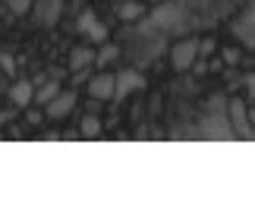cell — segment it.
<instances>
[{"label": "cell", "mask_w": 255, "mask_h": 208, "mask_svg": "<svg viewBox=\"0 0 255 208\" xmlns=\"http://www.w3.org/2000/svg\"><path fill=\"white\" fill-rule=\"evenodd\" d=\"M142 16H145V6L135 3V0H126V3L120 6V19H123V22H139Z\"/></svg>", "instance_id": "obj_12"}, {"label": "cell", "mask_w": 255, "mask_h": 208, "mask_svg": "<svg viewBox=\"0 0 255 208\" xmlns=\"http://www.w3.org/2000/svg\"><path fill=\"white\" fill-rule=\"evenodd\" d=\"M195 57H199V38H183V41H176L173 44V51H170V63L176 73H186L192 63H195Z\"/></svg>", "instance_id": "obj_1"}, {"label": "cell", "mask_w": 255, "mask_h": 208, "mask_svg": "<svg viewBox=\"0 0 255 208\" xmlns=\"http://www.w3.org/2000/svg\"><path fill=\"white\" fill-rule=\"evenodd\" d=\"M88 95L95 101H111L114 98V73H98L95 79H88Z\"/></svg>", "instance_id": "obj_8"}, {"label": "cell", "mask_w": 255, "mask_h": 208, "mask_svg": "<svg viewBox=\"0 0 255 208\" xmlns=\"http://www.w3.org/2000/svg\"><path fill=\"white\" fill-rule=\"evenodd\" d=\"M230 32L237 35V41L243 47H249L252 51V44H255V16H252V6L249 9H243V13L230 22Z\"/></svg>", "instance_id": "obj_4"}, {"label": "cell", "mask_w": 255, "mask_h": 208, "mask_svg": "<svg viewBox=\"0 0 255 208\" xmlns=\"http://www.w3.org/2000/svg\"><path fill=\"white\" fill-rule=\"evenodd\" d=\"M221 57H224L227 63H240V51H224Z\"/></svg>", "instance_id": "obj_18"}, {"label": "cell", "mask_w": 255, "mask_h": 208, "mask_svg": "<svg viewBox=\"0 0 255 208\" xmlns=\"http://www.w3.org/2000/svg\"><path fill=\"white\" fill-rule=\"evenodd\" d=\"M117 57H120V47H117V44H107V41H104L101 54H95V63H98V66H107V63H114Z\"/></svg>", "instance_id": "obj_13"}, {"label": "cell", "mask_w": 255, "mask_h": 208, "mask_svg": "<svg viewBox=\"0 0 255 208\" xmlns=\"http://www.w3.org/2000/svg\"><path fill=\"white\" fill-rule=\"evenodd\" d=\"M0 69H3V73H9V76L16 73V66H13V57H9V54H0Z\"/></svg>", "instance_id": "obj_17"}, {"label": "cell", "mask_w": 255, "mask_h": 208, "mask_svg": "<svg viewBox=\"0 0 255 208\" xmlns=\"http://www.w3.org/2000/svg\"><path fill=\"white\" fill-rule=\"evenodd\" d=\"M3 3H6L9 9H13L16 16H25L28 9H32V0H3Z\"/></svg>", "instance_id": "obj_15"}, {"label": "cell", "mask_w": 255, "mask_h": 208, "mask_svg": "<svg viewBox=\"0 0 255 208\" xmlns=\"http://www.w3.org/2000/svg\"><path fill=\"white\" fill-rule=\"evenodd\" d=\"M79 32L88 35V38H92V41H98V44H104V41H107V35H111L104 22H98V16L92 13V9H85V13L79 16Z\"/></svg>", "instance_id": "obj_7"}, {"label": "cell", "mask_w": 255, "mask_h": 208, "mask_svg": "<svg viewBox=\"0 0 255 208\" xmlns=\"http://www.w3.org/2000/svg\"><path fill=\"white\" fill-rule=\"evenodd\" d=\"M82 136L85 139H98V136H101V120H98L95 114H88L82 120Z\"/></svg>", "instance_id": "obj_14"}, {"label": "cell", "mask_w": 255, "mask_h": 208, "mask_svg": "<svg viewBox=\"0 0 255 208\" xmlns=\"http://www.w3.org/2000/svg\"><path fill=\"white\" fill-rule=\"evenodd\" d=\"M142 85H145V76L139 73V69H123V73L114 76V98H117V101H123L126 95L139 92Z\"/></svg>", "instance_id": "obj_3"}, {"label": "cell", "mask_w": 255, "mask_h": 208, "mask_svg": "<svg viewBox=\"0 0 255 208\" xmlns=\"http://www.w3.org/2000/svg\"><path fill=\"white\" fill-rule=\"evenodd\" d=\"M32 16L38 25L54 28L63 16V0H32Z\"/></svg>", "instance_id": "obj_2"}, {"label": "cell", "mask_w": 255, "mask_h": 208, "mask_svg": "<svg viewBox=\"0 0 255 208\" xmlns=\"http://www.w3.org/2000/svg\"><path fill=\"white\" fill-rule=\"evenodd\" d=\"M76 107V92H57L51 101L44 104V111H47V117H51V120H63L66 114H70Z\"/></svg>", "instance_id": "obj_6"}, {"label": "cell", "mask_w": 255, "mask_h": 208, "mask_svg": "<svg viewBox=\"0 0 255 208\" xmlns=\"http://www.w3.org/2000/svg\"><path fill=\"white\" fill-rule=\"evenodd\" d=\"M218 51V44H214V38H205V41H199V57H208Z\"/></svg>", "instance_id": "obj_16"}, {"label": "cell", "mask_w": 255, "mask_h": 208, "mask_svg": "<svg viewBox=\"0 0 255 208\" xmlns=\"http://www.w3.org/2000/svg\"><path fill=\"white\" fill-rule=\"evenodd\" d=\"M32 92H35V85L22 79V82L9 85V101H13L16 107H25V104H32Z\"/></svg>", "instance_id": "obj_9"}, {"label": "cell", "mask_w": 255, "mask_h": 208, "mask_svg": "<svg viewBox=\"0 0 255 208\" xmlns=\"http://www.w3.org/2000/svg\"><path fill=\"white\" fill-rule=\"evenodd\" d=\"M227 114H230V123H233V136L249 139L252 126H249V117H246V101H243V98H233V101L227 104Z\"/></svg>", "instance_id": "obj_5"}, {"label": "cell", "mask_w": 255, "mask_h": 208, "mask_svg": "<svg viewBox=\"0 0 255 208\" xmlns=\"http://www.w3.org/2000/svg\"><path fill=\"white\" fill-rule=\"evenodd\" d=\"M0 88H3V79H0Z\"/></svg>", "instance_id": "obj_20"}, {"label": "cell", "mask_w": 255, "mask_h": 208, "mask_svg": "<svg viewBox=\"0 0 255 208\" xmlns=\"http://www.w3.org/2000/svg\"><path fill=\"white\" fill-rule=\"evenodd\" d=\"M9 117H13L9 111H0V126H3V123H9Z\"/></svg>", "instance_id": "obj_19"}, {"label": "cell", "mask_w": 255, "mask_h": 208, "mask_svg": "<svg viewBox=\"0 0 255 208\" xmlns=\"http://www.w3.org/2000/svg\"><path fill=\"white\" fill-rule=\"evenodd\" d=\"M57 92H60V82H57V79H51V82H44V85H38V88H35V92H32V101L44 107V104H47V101H51V98H54Z\"/></svg>", "instance_id": "obj_11"}, {"label": "cell", "mask_w": 255, "mask_h": 208, "mask_svg": "<svg viewBox=\"0 0 255 208\" xmlns=\"http://www.w3.org/2000/svg\"><path fill=\"white\" fill-rule=\"evenodd\" d=\"M92 63H95V51H92V47H73V54H70V69H73V73L88 69Z\"/></svg>", "instance_id": "obj_10"}, {"label": "cell", "mask_w": 255, "mask_h": 208, "mask_svg": "<svg viewBox=\"0 0 255 208\" xmlns=\"http://www.w3.org/2000/svg\"><path fill=\"white\" fill-rule=\"evenodd\" d=\"M154 3H161V0H154Z\"/></svg>", "instance_id": "obj_21"}]
</instances>
